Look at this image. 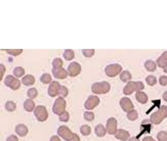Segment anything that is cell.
Listing matches in <instances>:
<instances>
[{
    "instance_id": "1",
    "label": "cell",
    "mask_w": 167,
    "mask_h": 141,
    "mask_svg": "<svg viewBox=\"0 0 167 141\" xmlns=\"http://www.w3.org/2000/svg\"><path fill=\"white\" fill-rule=\"evenodd\" d=\"M167 117V106L162 105L157 111L153 113L150 117V122L153 125H158Z\"/></svg>"
},
{
    "instance_id": "2",
    "label": "cell",
    "mask_w": 167,
    "mask_h": 141,
    "mask_svg": "<svg viewBox=\"0 0 167 141\" xmlns=\"http://www.w3.org/2000/svg\"><path fill=\"white\" fill-rule=\"evenodd\" d=\"M144 87V84L141 82H129L124 88L123 93L126 95H130L135 91H141Z\"/></svg>"
},
{
    "instance_id": "3",
    "label": "cell",
    "mask_w": 167,
    "mask_h": 141,
    "mask_svg": "<svg viewBox=\"0 0 167 141\" xmlns=\"http://www.w3.org/2000/svg\"><path fill=\"white\" fill-rule=\"evenodd\" d=\"M110 89L111 84L106 81L96 82L92 85V92L95 94H105L109 92Z\"/></svg>"
},
{
    "instance_id": "4",
    "label": "cell",
    "mask_w": 167,
    "mask_h": 141,
    "mask_svg": "<svg viewBox=\"0 0 167 141\" xmlns=\"http://www.w3.org/2000/svg\"><path fill=\"white\" fill-rule=\"evenodd\" d=\"M67 102L64 98L58 97L55 101L53 106V110L54 114L60 116L65 111Z\"/></svg>"
},
{
    "instance_id": "5",
    "label": "cell",
    "mask_w": 167,
    "mask_h": 141,
    "mask_svg": "<svg viewBox=\"0 0 167 141\" xmlns=\"http://www.w3.org/2000/svg\"><path fill=\"white\" fill-rule=\"evenodd\" d=\"M34 114L38 121L41 122L46 121L48 117V112L45 107L43 105H38L35 108Z\"/></svg>"
},
{
    "instance_id": "6",
    "label": "cell",
    "mask_w": 167,
    "mask_h": 141,
    "mask_svg": "<svg viewBox=\"0 0 167 141\" xmlns=\"http://www.w3.org/2000/svg\"><path fill=\"white\" fill-rule=\"evenodd\" d=\"M122 67L117 63L109 64L105 68L106 74L109 77H114L122 71Z\"/></svg>"
},
{
    "instance_id": "7",
    "label": "cell",
    "mask_w": 167,
    "mask_h": 141,
    "mask_svg": "<svg viewBox=\"0 0 167 141\" xmlns=\"http://www.w3.org/2000/svg\"><path fill=\"white\" fill-rule=\"evenodd\" d=\"M57 133L60 137L67 141L72 140L74 134L70 128L65 125H62L57 130Z\"/></svg>"
},
{
    "instance_id": "8",
    "label": "cell",
    "mask_w": 167,
    "mask_h": 141,
    "mask_svg": "<svg viewBox=\"0 0 167 141\" xmlns=\"http://www.w3.org/2000/svg\"><path fill=\"white\" fill-rule=\"evenodd\" d=\"M4 83L6 86L14 91L17 90L21 86L20 81L11 75H9L6 77Z\"/></svg>"
},
{
    "instance_id": "9",
    "label": "cell",
    "mask_w": 167,
    "mask_h": 141,
    "mask_svg": "<svg viewBox=\"0 0 167 141\" xmlns=\"http://www.w3.org/2000/svg\"><path fill=\"white\" fill-rule=\"evenodd\" d=\"M81 71V66L78 63L73 61L70 63L68 68V74L71 77H76Z\"/></svg>"
},
{
    "instance_id": "10",
    "label": "cell",
    "mask_w": 167,
    "mask_h": 141,
    "mask_svg": "<svg viewBox=\"0 0 167 141\" xmlns=\"http://www.w3.org/2000/svg\"><path fill=\"white\" fill-rule=\"evenodd\" d=\"M100 103V99L97 96L92 95L88 97L85 103V107L87 110H92Z\"/></svg>"
},
{
    "instance_id": "11",
    "label": "cell",
    "mask_w": 167,
    "mask_h": 141,
    "mask_svg": "<svg viewBox=\"0 0 167 141\" xmlns=\"http://www.w3.org/2000/svg\"><path fill=\"white\" fill-rule=\"evenodd\" d=\"M107 132L110 135H114L117 131V121L114 118L108 119L106 125Z\"/></svg>"
},
{
    "instance_id": "12",
    "label": "cell",
    "mask_w": 167,
    "mask_h": 141,
    "mask_svg": "<svg viewBox=\"0 0 167 141\" xmlns=\"http://www.w3.org/2000/svg\"><path fill=\"white\" fill-rule=\"evenodd\" d=\"M120 105L122 109L126 112H129L134 108V105L131 100L128 97H124L121 99Z\"/></svg>"
},
{
    "instance_id": "13",
    "label": "cell",
    "mask_w": 167,
    "mask_h": 141,
    "mask_svg": "<svg viewBox=\"0 0 167 141\" xmlns=\"http://www.w3.org/2000/svg\"><path fill=\"white\" fill-rule=\"evenodd\" d=\"M61 85L58 82L53 81L50 84L48 89V94L51 97H55L58 95Z\"/></svg>"
},
{
    "instance_id": "14",
    "label": "cell",
    "mask_w": 167,
    "mask_h": 141,
    "mask_svg": "<svg viewBox=\"0 0 167 141\" xmlns=\"http://www.w3.org/2000/svg\"><path fill=\"white\" fill-rule=\"evenodd\" d=\"M52 72L54 77L56 79H65L68 74L67 71L63 68L59 69L53 68Z\"/></svg>"
},
{
    "instance_id": "15",
    "label": "cell",
    "mask_w": 167,
    "mask_h": 141,
    "mask_svg": "<svg viewBox=\"0 0 167 141\" xmlns=\"http://www.w3.org/2000/svg\"><path fill=\"white\" fill-rule=\"evenodd\" d=\"M115 137L121 141H126L130 137V134L128 131L122 129L117 130L114 134Z\"/></svg>"
},
{
    "instance_id": "16",
    "label": "cell",
    "mask_w": 167,
    "mask_h": 141,
    "mask_svg": "<svg viewBox=\"0 0 167 141\" xmlns=\"http://www.w3.org/2000/svg\"><path fill=\"white\" fill-rule=\"evenodd\" d=\"M15 132L20 137H24L28 132V127L23 124L18 125L15 128Z\"/></svg>"
},
{
    "instance_id": "17",
    "label": "cell",
    "mask_w": 167,
    "mask_h": 141,
    "mask_svg": "<svg viewBox=\"0 0 167 141\" xmlns=\"http://www.w3.org/2000/svg\"><path fill=\"white\" fill-rule=\"evenodd\" d=\"M157 65L158 67L164 68L167 65V51H165L156 60Z\"/></svg>"
},
{
    "instance_id": "18",
    "label": "cell",
    "mask_w": 167,
    "mask_h": 141,
    "mask_svg": "<svg viewBox=\"0 0 167 141\" xmlns=\"http://www.w3.org/2000/svg\"><path fill=\"white\" fill-rule=\"evenodd\" d=\"M135 97L136 100L142 104H145L148 102V97L144 92L139 91L136 92L135 94Z\"/></svg>"
},
{
    "instance_id": "19",
    "label": "cell",
    "mask_w": 167,
    "mask_h": 141,
    "mask_svg": "<svg viewBox=\"0 0 167 141\" xmlns=\"http://www.w3.org/2000/svg\"><path fill=\"white\" fill-rule=\"evenodd\" d=\"M35 77L31 74H27L22 79V82L24 85L29 86L33 85L35 83Z\"/></svg>"
},
{
    "instance_id": "20",
    "label": "cell",
    "mask_w": 167,
    "mask_h": 141,
    "mask_svg": "<svg viewBox=\"0 0 167 141\" xmlns=\"http://www.w3.org/2000/svg\"><path fill=\"white\" fill-rule=\"evenodd\" d=\"M35 103L31 99H27L23 103V107L28 112H32L35 108Z\"/></svg>"
},
{
    "instance_id": "21",
    "label": "cell",
    "mask_w": 167,
    "mask_h": 141,
    "mask_svg": "<svg viewBox=\"0 0 167 141\" xmlns=\"http://www.w3.org/2000/svg\"><path fill=\"white\" fill-rule=\"evenodd\" d=\"M95 133L98 137H103L105 136L106 134V129L104 125L101 124H99L95 127Z\"/></svg>"
},
{
    "instance_id": "22",
    "label": "cell",
    "mask_w": 167,
    "mask_h": 141,
    "mask_svg": "<svg viewBox=\"0 0 167 141\" xmlns=\"http://www.w3.org/2000/svg\"><path fill=\"white\" fill-rule=\"evenodd\" d=\"M146 69L149 72H154L156 69V64L154 61L148 60L145 63Z\"/></svg>"
},
{
    "instance_id": "23",
    "label": "cell",
    "mask_w": 167,
    "mask_h": 141,
    "mask_svg": "<svg viewBox=\"0 0 167 141\" xmlns=\"http://www.w3.org/2000/svg\"><path fill=\"white\" fill-rule=\"evenodd\" d=\"M131 74L129 71H124L120 76L121 80L124 82H126L131 80Z\"/></svg>"
},
{
    "instance_id": "24",
    "label": "cell",
    "mask_w": 167,
    "mask_h": 141,
    "mask_svg": "<svg viewBox=\"0 0 167 141\" xmlns=\"http://www.w3.org/2000/svg\"><path fill=\"white\" fill-rule=\"evenodd\" d=\"M63 57L67 60H71L75 57L74 51L70 49H66L63 54Z\"/></svg>"
},
{
    "instance_id": "25",
    "label": "cell",
    "mask_w": 167,
    "mask_h": 141,
    "mask_svg": "<svg viewBox=\"0 0 167 141\" xmlns=\"http://www.w3.org/2000/svg\"><path fill=\"white\" fill-rule=\"evenodd\" d=\"M126 117H127L128 119L130 120V121H135L136 120L138 119V113L137 112L136 110L133 109L132 110L130 111L129 112H128V114L126 115Z\"/></svg>"
},
{
    "instance_id": "26",
    "label": "cell",
    "mask_w": 167,
    "mask_h": 141,
    "mask_svg": "<svg viewBox=\"0 0 167 141\" xmlns=\"http://www.w3.org/2000/svg\"><path fill=\"white\" fill-rule=\"evenodd\" d=\"M91 131L92 129L89 125H82L80 128V132L84 136H89L91 133Z\"/></svg>"
},
{
    "instance_id": "27",
    "label": "cell",
    "mask_w": 167,
    "mask_h": 141,
    "mask_svg": "<svg viewBox=\"0 0 167 141\" xmlns=\"http://www.w3.org/2000/svg\"><path fill=\"white\" fill-rule=\"evenodd\" d=\"M25 74V71L23 68L21 67H17L14 69L13 74L16 77H21Z\"/></svg>"
},
{
    "instance_id": "28",
    "label": "cell",
    "mask_w": 167,
    "mask_h": 141,
    "mask_svg": "<svg viewBox=\"0 0 167 141\" xmlns=\"http://www.w3.org/2000/svg\"><path fill=\"white\" fill-rule=\"evenodd\" d=\"M40 80L42 83H44V84H48L52 80L51 75L49 74H47V73L44 74L40 77Z\"/></svg>"
},
{
    "instance_id": "29",
    "label": "cell",
    "mask_w": 167,
    "mask_h": 141,
    "mask_svg": "<svg viewBox=\"0 0 167 141\" xmlns=\"http://www.w3.org/2000/svg\"><path fill=\"white\" fill-rule=\"evenodd\" d=\"M68 89L65 86H61L58 92V96L60 97L64 98L68 95Z\"/></svg>"
},
{
    "instance_id": "30",
    "label": "cell",
    "mask_w": 167,
    "mask_h": 141,
    "mask_svg": "<svg viewBox=\"0 0 167 141\" xmlns=\"http://www.w3.org/2000/svg\"><path fill=\"white\" fill-rule=\"evenodd\" d=\"M27 94L29 99H34L38 95V91L35 88H31L28 91Z\"/></svg>"
},
{
    "instance_id": "31",
    "label": "cell",
    "mask_w": 167,
    "mask_h": 141,
    "mask_svg": "<svg viewBox=\"0 0 167 141\" xmlns=\"http://www.w3.org/2000/svg\"><path fill=\"white\" fill-rule=\"evenodd\" d=\"M53 65L54 69H59L62 68L63 61L60 58H55L53 62Z\"/></svg>"
},
{
    "instance_id": "32",
    "label": "cell",
    "mask_w": 167,
    "mask_h": 141,
    "mask_svg": "<svg viewBox=\"0 0 167 141\" xmlns=\"http://www.w3.org/2000/svg\"><path fill=\"white\" fill-rule=\"evenodd\" d=\"M5 107L8 111L12 112L16 109V104L12 101H9L6 102Z\"/></svg>"
},
{
    "instance_id": "33",
    "label": "cell",
    "mask_w": 167,
    "mask_h": 141,
    "mask_svg": "<svg viewBox=\"0 0 167 141\" xmlns=\"http://www.w3.org/2000/svg\"><path fill=\"white\" fill-rule=\"evenodd\" d=\"M146 82L148 83V84L151 86H153L154 85L156 84V82H157L156 78L153 76H148L146 77Z\"/></svg>"
},
{
    "instance_id": "34",
    "label": "cell",
    "mask_w": 167,
    "mask_h": 141,
    "mask_svg": "<svg viewBox=\"0 0 167 141\" xmlns=\"http://www.w3.org/2000/svg\"><path fill=\"white\" fill-rule=\"evenodd\" d=\"M157 139L158 141H167V132L166 131H161L158 133Z\"/></svg>"
},
{
    "instance_id": "35",
    "label": "cell",
    "mask_w": 167,
    "mask_h": 141,
    "mask_svg": "<svg viewBox=\"0 0 167 141\" xmlns=\"http://www.w3.org/2000/svg\"><path fill=\"white\" fill-rule=\"evenodd\" d=\"M85 119L88 122H92L95 119V114L92 112H85L84 115Z\"/></svg>"
},
{
    "instance_id": "36",
    "label": "cell",
    "mask_w": 167,
    "mask_h": 141,
    "mask_svg": "<svg viewBox=\"0 0 167 141\" xmlns=\"http://www.w3.org/2000/svg\"><path fill=\"white\" fill-rule=\"evenodd\" d=\"M60 121L63 122H67L70 119V115L67 111H65L62 115H60L59 118Z\"/></svg>"
},
{
    "instance_id": "37",
    "label": "cell",
    "mask_w": 167,
    "mask_h": 141,
    "mask_svg": "<svg viewBox=\"0 0 167 141\" xmlns=\"http://www.w3.org/2000/svg\"><path fill=\"white\" fill-rule=\"evenodd\" d=\"M6 51L8 54L16 57V56L20 55L23 52V50L22 49H6Z\"/></svg>"
},
{
    "instance_id": "38",
    "label": "cell",
    "mask_w": 167,
    "mask_h": 141,
    "mask_svg": "<svg viewBox=\"0 0 167 141\" xmlns=\"http://www.w3.org/2000/svg\"><path fill=\"white\" fill-rule=\"evenodd\" d=\"M82 52L85 57H90L94 55L95 50L94 49H82Z\"/></svg>"
},
{
    "instance_id": "39",
    "label": "cell",
    "mask_w": 167,
    "mask_h": 141,
    "mask_svg": "<svg viewBox=\"0 0 167 141\" xmlns=\"http://www.w3.org/2000/svg\"><path fill=\"white\" fill-rule=\"evenodd\" d=\"M159 83L162 86H165L167 85V77L166 76H162L159 79Z\"/></svg>"
},
{
    "instance_id": "40",
    "label": "cell",
    "mask_w": 167,
    "mask_h": 141,
    "mask_svg": "<svg viewBox=\"0 0 167 141\" xmlns=\"http://www.w3.org/2000/svg\"><path fill=\"white\" fill-rule=\"evenodd\" d=\"M5 72H6L5 66L3 64H0V81L2 80Z\"/></svg>"
},
{
    "instance_id": "41",
    "label": "cell",
    "mask_w": 167,
    "mask_h": 141,
    "mask_svg": "<svg viewBox=\"0 0 167 141\" xmlns=\"http://www.w3.org/2000/svg\"><path fill=\"white\" fill-rule=\"evenodd\" d=\"M6 141H18V138L16 136L12 135L6 139Z\"/></svg>"
},
{
    "instance_id": "42",
    "label": "cell",
    "mask_w": 167,
    "mask_h": 141,
    "mask_svg": "<svg viewBox=\"0 0 167 141\" xmlns=\"http://www.w3.org/2000/svg\"><path fill=\"white\" fill-rule=\"evenodd\" d=\"M142 141H156L151 136H147L143 139Z\"/></svg>"
},
{
    "instance_id": "43",
    "label": "cell",
    "mask_w": 167,
    "mask_h": 141,
    "mask_svg": "<svg viewBox=\"0 0 167 141\" xmlns=\"http://www.w3.org/2000/svg\"><path fill=\"white\" fill-rule=\"evenodd\" d=\"M70 141H80V137H79V136L77 134H74L72 140Z\"/></svg>"
},
{
    "instance_id": "44",
    "label": "cell",
    "mask_w": 167,
    "mask_h": 141,
    "mask_svg": "<svg viewBox=\"0 0 167 141\" xmlns=\"http://www.w3.org/2000/svg\"><path fill=\"white\" fill-rule=\"evenodd\" d=\"M50 141H61V140L57 136H53L50 139Z\"/></svg>"
},
{
    "instance_id": "45",
    "label": "cell",
    "mask_w": 167,
    "mask_h": 141,
    "mask_svg": "<svg viewBox=\"0 0 167 141\" xmlns=\"http://www.w3.org/2000/svg\"><path fill=\"white\" fill-rule=\"evenodd\" d=\"M129 141H140V140L139 139L137 138L136 137H133L129 139Z\"/></svg>"
},
{
    "instance_id": "46",
    "label": "cell",
    "mask_w": 167,
    "mask_h": 141,
    "mask_svg": "<svg viewBox=\"0 0 167 141\" xmlns=\"http://www.w3.org/2000/svg\"><path fill=\"white\" fill-rule=\"evenodd\" d=\"M163 99L165 101L167 102V91L165 92L163 94Z\"/></svg>"
},
{
    "instance_id": "47",
    "label": "cell",
    "mask_w": 167,
    "mask_h": 141,
    "mask_svg": "<svg viewBox=\"0 0 167 141\" xmlns=\"http://www.w3.org/2000/svg\"><path fill=\"white\" fill-rule=\"evenodd\" d=\"M163 69H164L163 71H164V72L165 73H167V65Z\"/></svg>"
}]
</instances>
